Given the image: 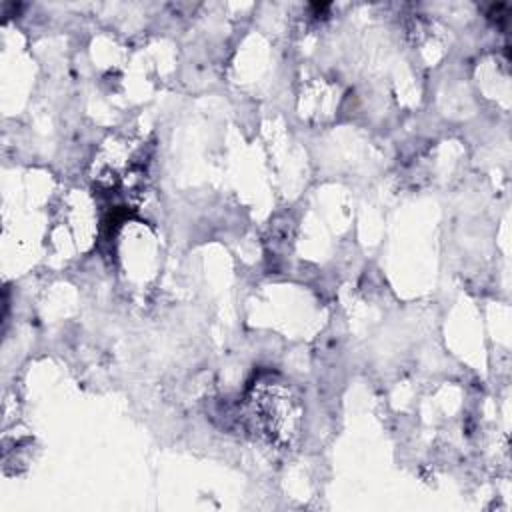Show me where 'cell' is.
Returning a JSON list of instances; mask_svg holds the SVG:
<instances>
[{
    "mask_svg": "<svg viewBox=\"0 0 512 512\" xmlns=\"http://www.w3.org/2000/svg\"><path fill=\"white\" fill-rule=\"evenodd\" d=\"M248 402L252 422L270 442L288 446L298 436L302 406L290 386L280 380H260Z\"/></svg>",
    "mask_w": 512,
    "mask_h": 512,
    "instance_id": "cell-1",
    "label": "cell"
}]
</instances>
